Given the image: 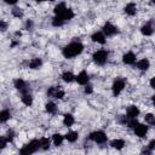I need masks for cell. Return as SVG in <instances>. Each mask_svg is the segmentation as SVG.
Here are the masks:
<instances>
[{
	"mask_svg": "<svg viewBox=\"0 0 155 155\" xmlns=\"http://www.w3.org/2000/svg\"><path fill=\"white\" fill-rule=\"evenodd\" d=\"M91 92H92V86L87 85V86L85 87V93H91Z\"/></svg>",
	"mask_w": 155,
	"mask_h": 155,
	"instance_id": "obj_34",
	"label": "cell"
},
{
	"mask_svg": "<svg viewBox=\"0 0 155 155\" xmlns=\"http://www.w3.org/2000/svg\"><path fill=\"white\" fill-rule=\"evenodd\" d=\"M35 1H36V0H35Z\"/></svg>",
	"mask_w": 155,
	"mask_h": 155,
	"instance_id": "obj_42",
	"label": "cell"
},
{
	"mask_svg": "<svg viewBox=\"0 0 155 155\" xmlns=\"http://www.w3.org/2000/svg\"><path fill=\"white\" fill-rule=\"evenodd\" d=\"M75 79H76L78 84H80V85H87L90 78H88V74L86 71H81V73L78 74V76Z\"/></svg>",
	"mask_w": 155,
	"mask_h": 155,
	"instance_id": "obj_10",
	"label": "cell"
},
{
	"mask_svg": "<svg viewBox=\"0 0 155 155\" xmlns=\"http://www.w3.org/2000/svg\"><path fill=\"white\" fill-rule=\"evenodd\" d=\"M149 65H150V63H149V61L145 59V58L137 62V68H138L139 70H147V69L149 68Z\"/></svg>",
	"mask_w": 155,
	"mask_h": 155,
	"instance_id": "obj_17",
	"label": "cell"
},
{
	"mask_svg": "<svg viewBox=\"0 0 155 155\" xmlns=\"http://www.w3.org/2000/svg\"><path fill=\"white\" fill-rule=\"evenodd\" d=\"M12 138H13V132H12V131H8V132H7V137H6L7 142H11Z\"/></svg>",
	"mask_w": 155,
	"mask_h": 155,
	"instance_id": "obj_33",
	"label": "cell"
},
{
	"mask_svg": "<svg viewBox=\"0 0 155 155\" xmlns=\"http://www.w3.org/2000/svg\"><path fill=\"white\" fill-rule=\"evenodd\" d=\"M153 125H154V126H155V122H154V124H153Z\"/></svg>",
	"mask_w": 155,
	"mask_h": 155,
	"instance_id": "obj_41",
	"label": "cell"
},
{
	"mask_svg": "<svg viewBox=\"0 0 155 155\" xmlns=\"http://www.w3.org/2000/svg\"><path fill=\"white\" fill-rule=\"evenodd\" d=\"M125 87V80L124 79H116L113 84V93L114 96H117Z\"/></svg>",
	"mask_w": 155,
	"mask_h": 155,
	"instance_id": "obj_7",
	"label": "cell"
},
{
	"mask_svg": "<svg viewBox=\"0 0 155 155\" xmlns=\"http://www.w3.org/2000/svg\"><path fill=\"white\" fill-rule=\"evenodd\" d=\"M64 19L63 18H61V17H58V16H56L54 18H53V21H52V24L54 25V27H61V25H63L64 24Z\"/></svg>",
	"mask_w": 155,
	"mask_h": 155,
	"instance_id": "obj_26",
	"label": "cell"
},
{
	"mask_svg": "<svg viewBox=\"0 0 155 155\" xmlns=\"http://www.w3.org/2000/svg\"><path fill=\"white\" fill-rule=\"evenodd\" d=\"M84 50V46L81 42L79 41H74V42H70L64 48H63V56L65 58H73L78 54H80Z\"/></svg>",
	"mask_w": 155,
	"mask_h": 155,
	"instance_id": "obj_1",
	"label": "cell"
},
{
	"mask_svg": "<svg viewBox=\"0 0 155 155\" xmlns=\"http://www.w3.org/2000/svg\"><path fill=\"white\" fill-rule=\"evenodd\" d=\"M47 1H53V0H47Z\"/></svg>",
	"mask_w": 155,
	"mask_h": 155,
	"instance_id": "obj_40",
	"label": "cell"
},
{
	"mask_svg": "<svg viewBox=\"0 0 155 155\" xmlns=\"http://www.w3.org/2000/svg\"><path fill=\"white\" fill-rule=\"evenodd\" d=\"M145 122L148 124H154L155 122V116L153 114H147L145 115Z\"/></svg>",
	"mask_w": 155,
	"mask_h": 155,
	"instance_id": "obj_29",
	"label": "cell"
},
{
	"mask_svg": "<svg viewBox=\"0 0 155 155\" xmlns=\"http://www.w3.org/2000/svg\"><path fill=\"white\" fill-rule=\"evenodd\" d=\"M122 62L125 64H133L136 62V54L133 52H127L122 57Z\"/></svg>",
	"mask_w": 155,
	"mask_h": 155,
	"instance_id": "obj_11",
	"label": "cell"
},
{
	"mask_svg": "<svg viewBox=\"0 0 155 155\" xmlns=\"http://www.w3.org/2000/svg\"><path fill=\"white\" fill-rule=\"evenodd\" d=\"M52 138H53V143H54L56 147H59V145L63 143V139H64V137H63L61 133H54Z\"/></svg>",
	"mask_w": 155,
	"mask_h": 155,
	"instance_id": "obj_22",
	"label": "cell"
},
{
	"mask_svg": "<svg viewBox=\"0 0 155 155\" xmlns=\"http://www.w3.org/2000/svg\"><path fill=\"white\" fill-rule=\"evenodd\" d=\"M22 102H23L25 105H31V103H33V97H31L29 93H23V96H22Z\"/></svg>",
	"mask_w": 155,
	"mask_h": 155,
	"instance_id": "obj_24",
	"label": "cell"
},
{
	"mask_svg": "<svg viewBox=\"0 0 155 155\" xmlns=\"http://www.w3.org/2000/svg\"><path fill=\"white\" fill-rule=\"evenodd\" d=\"M148 148H149L150 150H155V139H153V140H150V142H149Z\"/></svg>",
	"mask_w": 155,
	"mask_h": 155,
	"instance_id": "obj_32",
	"label": "cell"
},
{
	"mask_svg": "<svg viewBox=\"0 0 155 155\" xmlns=\"http://www.w3.org/2000/svg\"><path fill=\"white\" fill-rule=\"evenodd\" d=\"M6 4H10V5H13V4H16L17 2V0H4Z\"/></svg>",
	"mask_w": 155,
	"mask_h": 155,
	"instance_id": "obj_36",
	"label": "cell"
},
{
	"mask_svg": "<svg viewBox=\"0 0 155 155\" xmlns=\"http://www.w3.org/2000/svg\"><path fill=\"white\" fill-rule=\"evenodd\" d=\"M150 86H151L153 88H155V76L150 79Z\"/></svg>",
	"mask_w": 155,
	"mask_h": 155,
	"instance_id": "obj_35",
	"label": "cell"
},
{
	"mask_svg": "<svg viewBox=\"0 0 155 155\" xmlns=\"http://www.w3.org/2000/svg\"><path fill=\"white\" fill-rule=\"evenodd\" d=\"M6 143H7V139L5 137H1L0 138V149H4L5 145H6Z\"/></svg>",
	"mask_w": 155,
	"mask_h": 155,
	"instance_id": "obj_31",
	"label": "cell"
},
{
	"mask_svg": "<svg viewBox=\"0 0 155 155\" xmlns=\"http://www.w3.org/2000/svg\"><path fill=\"white\" fill-rule=\"evenodd\" d=\"M10 119V111L8 110H2L1 113H0V121L1 122H5V121H7Z\"/></svg>",
	"mask_w": 155,
	"mask_h": 155,
	"instance_id": "obj_27",
	"label": "cell"
},
{
	"mask_svg": "<svg viewBox=\"0 0 155 155\" xmlns=\"http://www.w3.org/2000/svg\"><path fill=\"white\" fill-rule=\"evenodd\" d=\"M12 13H13V15H15L16 17H21V16L23 15V11H22L21 8H13Z\"/></svg>",
	"mask_w": 155,
	"mask_h": 155,
	"instance_id": "obj_30",
	"label": "cell"
},
{
	"mask_svg": "<svg viewBox=\"0 0 155 155\" xmlns=\"http://www.w3.org/2000/svg\"><path fill=\"white\" fill-rule=\"evenodd\" d=\"M40 143H41V149L47 150L50 148V139L48 138H41L40 139Z\"/></svg>",
	"mask_w": 155,
	"mask_h": 155,
	"instance_id": "obj_28",
	"label": "cell"
},
{
	"mask_svg": "<svg viewBox=\"0 0 155 155\" xmlns=\"http://www.w3.org/2000/svg\"><path fill=\"white\" fill-rule=\"evenodd\" d=\"M90 139H92L93 142L98 143V144H103L107 142V134L103 132V131H96V132H92L90 134Z\"/></svg>",
	"mask_w": 155,
	"mask_h": 155,
	"instance_id": "obj_4",
	"label": "cell"
},
{
	"mask_svg": "<svg viewBox=\"0 0 155 155\" xmlns=\"http://www.w3.org/2000/svg\"><path fill=\"white\" fill-rule=\"evenodd\" d=\"M0 24H1V30L5 31V30H6V23H5V22H1Z\"/></svg>",
	"mask_w": 155,
	"mask_h": 155,
	"instance_id": "obj_37",
	"label": "cell"
},
{
	"mask_svg": "<svg viewBox=\"0 0 155 155\" xmlns=\"http://www.w3.org/2000/svg\"><path fill=\"white\" fill-rule=\"evenodd\" d=\"M148 132V126L143 125V124H137L136 127H134V133L136 136H138L139 138H144L145 134Z\"/></svg>",
	"mask_w": 155,
	"mask_h": 155,
	"instance_id": "obj_8",
	"label": "cell"
},
{
	"mask_svg": "<svg viewBox=\"0 0 155 155\" xmlns=\"http://www.w3.org/2000/svg\"><path fill=\"white\" fill-rule=\"evenodd\" d=\"M67 8H68V7H67L63 2L58 4V5L54 7V13H56V16H62V15H63V12H64Z\"/></svg>",
	"mask_w": 155,
	"mask_h": 155,
	"instance_id": "obj_20",
	"label": "cell"
},
{
	"mask_svg": "<svg viewBox=\"0 0 155 155\" xmlns=\"http://www.w3.org/2000/svg\"><path fill=\"white\" fill-rule=\"evenodd\" d=\"M151 1H153V2H154V4H155V0H151Z\"/></svg>",
	"mask_w": 155,
	"mask_h": 155,
	"instance_id": "obj_39",
	"label": "cell"
},
{
	"mask_svg": "<svg viewBox=\"0 0 155 155\" xmlns=\"http://www.w3.org/2000/svg\"><path fill=\"white\" fill-rule=\"evenodd\" d=\"M39 148H41L40 140L33 139L31 142H29L27 145H24V147L21 149V154H22V155H29V154H33V153H35L36 150H39Z\"/></svg>",
	"mask_w": 155,
	"mask_h": 155,
	"instance_id": "obj_2",
	"label": "cell"
},
{
	"mask_svg": "<svg viewBox=\"0 0 155 155\" xmlns=\"http://www.w3.org/2000/svg\"><path fill=\"white\" fill-rule=\"evenodd\" d=\"M153 104L155 105V96H153Z\"/></svg>",
	"mask_w": 155,
	"mask_h": 155,
	"instance_id": "obj_38",
	"label": "cell"
},
{
	"mask_svg": "<svg viewBox=\"0 0 155 155\" xmlns=\"http://www.w3.org/2000/svg\"><path fill=\"white\" fill-rule=\"evenodd\" d=\"M47 94L50 96V97H53V98H58V99H61V98H63L64 97V91L63 90H61L59 88V86L57 87V86H52V87H50L48 90H47Z\"/></svg>",
	"mask_w": 155,
	"mask_h": 155,
	"instance_id": "obj_5",
	"label": "cell"
},
{
	"mask_svg": "<svg viewBox=\"0 0 155 155\" xmlns=\"http://www.w3.org/2000/svg\"><path fill=\"white\" fill-rule=\"evenodd\" d=\"M75 78H76V76H74L73 73H70V71H64V73L62 74V79H63V81H65V82H71Z\"/></svg>",
	"mask_w": 155,
	"mask_h": 155,
	"instance_id": "obj_21",
	"label": "cell"
},
{
	"mask_svg": "<svg viewBox=\"0 0 155 155\" xmlns=\"http://www.w3.org/2000/svg\"><path fill=\"white\" fill-rule=\"evenodd\" d=\"M15 87H16L17 90L22 91L23 93H27V90H25L27 84L24 82V80H22V79H17V80H15Z\"/></svg>",
	"mask_w": 155,
	"mask_h": 155,
	"instance_id": "obj_14",
	"label": "cell"
},
{
	"mask_svg": "<svg viewBox=\"0 0 155 155\" xmlns=\"http://www.w3.org/2000/svg\"><path fill=\"white\" fill-rule=\"evenodd\" d=\"M78 138H79V134H78V132H75V131H69V132L65 134V139H67L68 142H70V143H74L75 140H78Z\"/></svg>",
	"mask_w": 155,
	"mask_h": 155,
	"instance_id": "obj_16",
	"label": "cell"
},
{
	"mask_svg": "<svg viewBox=\"0 0 155 155\" xmlns=\"http://www.w3.org/2000/svg\"><path fill=\"white\" fill-rule=\"evenodd\" d=\"M140 31H142V34H143V35L149 36V35H151V34H153L154 29H153V25H151L150 23H147V24H144V25L140 28Z\"/></svg>",
	"mask_w": 155,
	"mask_h": 155,
	"instance_id": "obj_15",
	"label": "cell"
},
{
	"mask_svg": "<svg viewBox=\"0 0 155 155\" xmlns=\"http://www.w3.org/2000/svg\"><path fill=\"white\" fill-rule=\"evenodd\" d=\"M41 64H42L41 59H39V58H34V59H31V61H30L29 67H30L31 69H39V68L41 67Z\"/></svg>",
	"mask_w": 155,
	"mask_h": 155,
	"instance_id": "obj_23",
	"label": "cell"
},
{
	"mask_svg": "<svg viewBox=\"0 0 155 155\" xmlns=\"http://www.w3.org/2000/svg\"><path fill=\"white\" fill-rule=\"evenodd\" d=\"M74 122H75V120H74V116H73L71 114H65V115H64L63 124H64L65 126L70 127V126H73V125H74Z\"/></svg>",
	"mask_w": 155,
	"mask_h": 155,
	"instance_id": "obj_18",
	"label": "cell"
},
{
	"mask_svg": "<svg viewBox=\"0 0 155 155\" xmlns=\"http://www.w3.org/2000/svg\"><path fill=\"white\" fill-rule=\"evenodd\" d=\"M91 39H92V41H94V42L104 44V42H105V34L102 33V31H97V33H94V34L92 35Z\"/></svg>",
	"mask_w": 155,
	"mask_h": 155,
	"instance_id": "obj_12",
	"label": "cell"
},
{
	"mask_svg": "<svg viewBox=\"0 0 155 155\" xmlns=\"http://www.w3.org/2000/svg\"><path fill=\"white\" fill-rule=\"evenodd\" d=\"M92 58H93L94 63H97L99 65H103L107 62V59H108V52L104 51V50H98V51H96L93 53Z\"/></svg>",
	"mask_w": 155,
	"mask_h": 155,
	"instance_id": "obj_3",
	"label": "cell"
},
{
	"mask_svg": "<svg viewBox=\"0 0 155 155\" xmlns=\"http://www.w3.org/2000/svg\"><path fill=\"white\" fill-rule=\"evenodd\" d=\"M124 10H125V13L128 15V16H133V15H136V12H137V7H136V5H134L133 2L127 4Z\"/></svg>",
	"mask_w": 155,
	"mask_h": 155,
	"instance_id": "obj_13",
	"label": "cell"
},
{
	"mask_svg": "<svg viewBox=\"0 0 155 155\" xmlns=\"http://www.w3.org/2000/svg\"><path fill=\"white\" fill-rule=\"evenodd\" d=\"M110 145H111V148L120 150V149H122V148H124L125 142H124L122 139H114V140H111V142H110Z\"/></svg>",
	"mask_w": 155,
	"mask_h": 155,
	"instance_id": "obj_19",
	"label": "cell"
},
{
	"mask_svg": "<svg viewBox=\"0 0 155 155\" xmlns=\"http://www.w3.org/2000/svg\"><path fill=\"white\" fill-rule=\"evenodd\" d=\"M117 31H119L117 28H116L114 24L109 23V22H107V23L103 25V33H104L107 36H113V35H115Z\"/></svg>",
	"mask_w": 155,
	"mask_h": 155,
	"instance_id": "obj_6",
	"label": "cell"
},
{
	"mask_svg": "<svg viewBox=\"0 0 155 155\" xmlns=\"http://www.w3.org/2000/svg\"><path fill=\"white\" fill-rule=\"evenodd\" d=\"M127 117L130 119H137V116L139 115V109L136 105H130L127 108Z\"/></svg>",
	"mask_w": 155,
	"mask_h": 155,
	"instance_id": "obj_9",
	"label": "cell"
},
{
	"mask_svg": "<svg viewBox=\"0 0 155 155\" xmlns=\"http://www.w3.org/2000/svg\"><path fill=\"white\" fill-rule=\"evenodd\" d=\"M45 107H46V111L50 113V114H54V113L57 111V107H56V104L52 103V102H48Z\"/></svg>",
	"mask_w": 155,
	"mask_h": 155,
	"instance_id": "obj_25",
	"label": "cell"
}]
</instances>
